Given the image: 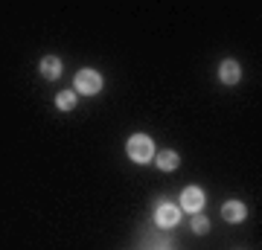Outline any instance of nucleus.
Returning <instances> with one entry per match:
<instances>
[{"label": "nucleus", "mask_w": 262, "mask_h": 250, "mask_svg": "<svg viewBox=\"0 0 262 250\" xmlns=\"http://www.w3.org/2000/svg\"><path fill=\"white\" fill-rule=\"evenodd\" d=\"M125 151H128L131 163H151L155 160V143H151L149 134H131L128 143H125Z\"/></svg>", "instance_id": "1"}, {"label": "nucleus", "mask_w": 262, "mask_h": 250, "mask_svg": "<svg viewBox=\"0 0 262 250\" xmlns=\"http://www.w3.org/2000/svg\"><path fill=\"white\" fill-rule=\"evenodd\" d=\"M73 87H76V93H82V96H96V93L102 90V76L96 73V70H91V67H84V70L76 73Z\"/></svg>", "instance_id": "2"}, {"label": "nucleus", "mask_w": 262, "mask_h": 250, "mask_svg": "<svg viewBox=\"0 0 262 250\" xmlns=\"http://www.w3.org/2000/svg\"><path fill=\"white\" fill-rule=\"evenodd\" d=\"M181 221V207L169 204V201H160L158 210H155V224L163 227V230H172V227H178Z\"/></svg>", "instance_id": "3"}, {"label": "nucleus", "mask_w": 262, "mask_h": 250, "mask_svg": "<svg viewBox=\"0 0 262 250\" xmlns=\"http://www.w3.org/2000/svg\"><path fill=\"white\" fill-rule=\"evenodd\" d=\"M181 207L192 215L201 213V207H204V189H201V186H187V189L181 192Z\"/></svg>", "instance_id": "4"}, {"label": "nucleus", "mask_w": 262, "mask_h": 250, "mask_svg": "<svg viewBox=\"0 0 262 250\" xmlns=\"http://www.w3.org/2000/svg\"><path fill=\"white\" fill-rule=\"evenodd\" d=\"M219 79H222L225 84H239V79H242L239 61H236V58H225V61L219 64Z\"/></svg>", "instance_id": "5"}, {"label": "nucleus", "mask_w": 262, "mask_h": 250, "mask_svg": "<svg viewBox=\"0 0 262 250\" xmlns=\"http://www.w3.org/2000/svg\"><path fill=\"white\" fill-rule=\"evenodd\" d=\"M222 218H225L227 224H239L248 218V207L242 204V201H227V204H222Z\"/></svg>", "instance_id": "6"}, {"label": "nucleus", "mask_w": 262, "mask_h": 250, "mask_svg": "<svg viewBox=\"0 0 262 250\" xmlns=\"http://www.w3.org/2000/svg\"><path fill=\"white\" fill-rule=\"evenodd\" d=\"M38 70H41V76H44L47 82H56L58 76H61V58L58 56H44L41 64H38Z\"/></svg>", "instance_id": "7"}, {"label": "nucleus", "mask_w": 262, "mask_h": 250, "mask_svg": "<svg viewBox=\"0 0 262 250\" xmlns=\"http://www.w3.org/2000/svg\"><path fill=\"white\" fill-rule=\"evenodd\" d=\"M178 163H181V157H178V151H172V148H163L160 154H155V166L160 172H175Z\"/></svg>", "instance_id": "8"}, {"label": "nucleus", "mask_w": 262, "mask_h": 250, "mask_svg": "<svg viewBox=\"0 0 262 250\" xmlns=\"http://www.w3.org/2000/svg\"><path fill=\"white\" fill-rule=\"evenodd\" d=\"M56 108H58V111H73V108H76V90L56 93Z\"/></svg>", "instance_id": "9"}, {"label": "nucleus", "mask_w": 262, "mask_h": 250, "mask_svg": "<svg viewBox=\"0 0 262 250\" xmlns=\"http://www.w3.org/2000/svg\"><path fill=\"white\" fill-rule=\"evenodd\" d=\"M192 230H195L198 236H204V233L210 230V221H207V218H204L201 213H195V218H192Z\"/></svg>", "instance_id": "10"}]
</instances>
